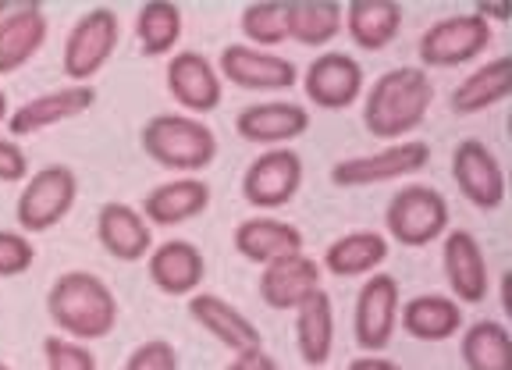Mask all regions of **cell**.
I'll return each instance as SVG.
<instances>
[{
    "label": "cell",
    "mask_w": 512,
    "mask_h": 370,
    "mask_svg": "<svg viewBox=\"0 0 512 370\" xmlns=\"http://www.w3.org/2000/svg\"><path fill=\"white\" fill-rule=\"evenodd\" d=\"M434 82L424 68H392L374 79L363 97V125L384 143H402L431 114Z\"/></svg>",
    "instance_id": "obj_1"
},
{
    "label": "cell",
    "mask_w": 512,
    "mask_h": 370,
    "mask_svg": "<svg viewBox=\"0 0 512 370\" xmlns=\"http://www.w3.org/2000/svg\"><path fill=\"white\" fill-rule=\"evenodd\" d=\"M47 314L72 342H100L118 324V296L100 274L64 271L47 292Z\"/></svg>",
    "instance_id": "obj_2"
},
{
    "label": "cell",
    "mask_w": 512,
    "mask_h": 370,
    "mask_svg": "<svg viewBox=\"0 0 512 370\" xmlns=\"http://www.w3.org/2000/svg\"><path fill=\"white\" fill-rule=\"evenodd\" d=\"M139 143L153 164L182 175L207 171L217 157L214 129L192 114H153L139 132Z\"/></svg>",
    "instance_id": "obj_3"
},
{
    "label": "cell",
    "mask_w": 512,
    "mask_h": 370,
    "mask_svg": "<svg viewBox=\"0 0 512 370\" xmlns=\"http://www.w3.org/2000/svg\"><path fill=\"white\" fill-rule=\"evenodd\" d=\"M75 200H79V178H75V171L68 164H47V168L32 171L15 203L18 232H50L72 214Z\"/></svg>",
    "instance_id": "obj_4"
},
{
    "label": "cell",
    "mask_w": 512,
    "mask_h": 370,
    "mask_svg": "<svg viewBox=\"0 0 512 370\" xmlns=\"http://www.w3.org/2000/svg\"><path fill=\"white\" fill-rule=\"evenodd\" d=\"M121 40V22L111 8H89L79 22L68 29L64 40L61 68L72 79V86H93V75L107 68Z\"/></svg>",
    "instance_id": "obj_5"
},
{
    "label": "cell",
    "mask_w": 512,
    "mask_h": 370,
    "mask_svg": "<svg viewBox=\"0 0 512 370\" xmlns=\"http://www.w3.org/2000/svg\"><path fill=\"white\" fill-rule=\"evenodd\" d=\"M388 239L402 242L409 250L431 246L448 232V200L431 185H402L384 210Z\"/></svg>",
    "instance_id": "obj_6"
},
{
    "label": "cell",
    "mask_w": 512,
    "mask_h": 370,
    "mask_svg": "<svg viewBox=\"0 0 512 370\" xmlns=\"http://www.w3.org/2000/svg\"><path fill=\"white\" fill-rule=\"evenodd\" d=\"M427 164H431V146L424 139H402V143H388L377 153H360V157L338 161L331 168V182L338 189H367V185H384L420 175Z\"/></svg>",
    "instance_id": "obj_7"
},
{
    "label": "cell",
    "mask_w": 512,
    "mask_h": 370,
    "mask_svg": "<svg viewBox=\"0 0 512 370\" xmlns=\"http://www.w3.org/2000/svg\"><path fill=\"white\" fill-rule=\"evenodd\" d=\"M491 43V22L480 15H448L434 22L424 36H420V65L424 68H459L477 61Z\"/></svg>",
    "instance_id": "obj_8"
},
{
    "label": "cell",
    "mask_w": 512,
    "mask_h": 370,
    "mask_svg": "<svg viewBox=\"0 0 512 370\" xmlns=\"http://www.w3.org/2000/svg\"><path fill=\"white\" fill-rule=\"evenodd\" d=\"M399 306L402 292L392 274H370L356 296V314H352V331H356V346L363 353L377 356L392 346L395 328H399Z\"/></svg>",
    "instance_id": "obj_9"
},
{
    "label": "cell",
    "mask_w": 512,
    "mask_h": 370,
    "mask_svg": "<svg viewBox=\"0 0 512 370\" xmlns=\"http://www.w3.org/2000/svg\"><path fill=\"white\" fill-rule=\"evenodd\" d=\"M303 185V161L296 150L278 146L253 157L242 175V200L253 210H281L299 196Z\"/></svg>",
    "instance_id": "obj_10"
},
{
    "label": "cell",
    "mask_w": 512,
    "mask_h": 370,
    "mask_svg": "<svg viewBox=\"0 0 512 370\" xmlns=\"http://www.w3.org/2000/svg\"><path fill=\"white\" fill-rule=\"evenodd\" d=\"M221 82H232L249 93H285L299 82V68L274 50H256L249 43H232L217 61Z\"/></svg>",
    "instance_id": "obj_11"
},
{
    "label": "cell",
    "mask_w": 512,
    "mask_h": 370,
    "mask_svg": "<svg viewBox=\"0 0 512 370\" xmlns=\"http://www.w3.org/2000/svg\"><path fill=\"white\" fill-rule=\"evenodd\" d=\"M306 100L324 111H345L363 97V65L342 50H324L303 72Z\"/></svg>",
    "instance_id": "obj_12"
},
{
    "label": "cell",
    "mask_w": 512,
    "mask_h": 370,
    "mask_svg": "<svg viewBox=\"0 0 512 370\" xmlns=\"http://www.w3.org/2000/svg\"><path fill=\"white\" fill-rule=\"evenodd\" d=\"M452 178L477 210H498L505 203V171L495 150L480 139H463L452 150Z\"/></svg>",
    "instance_id": "obj_13"
},
{
    "label": "cell",
    "mask_w": 512,
    "mask_h": 370,
    "mask_svg": "<svg viewBox=\"0 0 512 370\" xmlns=\"http://www.w3.org/2000/svg\"><path fill=\"white\" fill-rule=\"evenodd\" d=\"M441 264H445V278L452 299L459 306L463 303H484L491 289V274H488V257L480 250V242L466 228H452L445 232L441 242Z\"/></svg>",
    "instance_id": "obj_14"
},
{
    "label": "cell",
    "mask_w": 512,
    "mask_h": 370,
    "mask_svg": "<svg viewBox=\"0 0 512 370\" xmlns=\"http://www.w3.org/2000/svg\"><path fill=\"white\" fill-rule=\"evenodd\" d=\"M168 93L185 107V114L200 118V114H210L221 107L224 97V82L217 75V68L210 65L200 50H178L168 61Z\"/></svg>",
    "instance_id": "obj_15"
},
{
    "label": "cell",
    "mask_w": 512,
    "mask_h": 370,
    "mask_svg": "<svg viewBox=\"0 0 512 370\" xmlns=\"http://www.w3.org/2000/svg\"><path fill=\"white\" fill-rule=\"evenodd\" d=\"M93 104H96V86L50 89V93H40V97L18 104L15 111L8 114V132H11V139L36 136V132L54 129L61 121L79 118V114H86Z\"/></svg>",
    "instance_id": "obj_16"
},
{
    "label": "cell",
    "mask_w": 512,
    "mask_h": 370,
    "mask_svg": "<svg viewBox=\"0 0 512 370\" xmlns=\"http://www.w3.org/2000/svg\"><path fill=\"white\" fill-rule=\"evenodd\" d=\"M310 129V111L303 104H292V100H264V104H249L235 118V132H239L246 143L256 146H288L292 139H299Z\"/></svg>",
    "instance_id": "obj_17"
},
{
    "label": "cell",
    "mask_w": 512,
    "mask_h": 370,
    "mask_svg": "<svg viewBox=\"0 0 512 370\" xmlns=\"http://www.w3.org/2000/svg\"><path fill=\"white\" fill-rule=\"evenodd\" d=\"M146 274L164 296H196L207 278V260L189 239H171L153 246L146 257Z\"/></svg>",
    "instance_id": "obj_18"
},
{
    "label": "cell",
    "mask_w": 512,
    "mask_h": 370,
    "mask_svg": "<svg viewBox=\"0 0 512 370\" xmlns=\"http://www.w3.org/2000/svg\"><path fill=\"white\" fill-rule=\"evenodd\" d=\"M96 239L107 250V257L121 260V264H136L153 250V228L143 218V210L118 200L104 203L96 214Z\"/></svg>",
    "instance_id": "obj_19"
},
{
    "label": "cell",
    "mask_w": 512,
    "mask_h": 370,
    "mask_svg": "<svg viewBox=\"0 0 512 370\" xmlns=\"http://www.w3.org/2000/svg\"><path fill=\"white\" fill-rule=\"evenodd\" d=\"M189 317L200 324L207 335H214L224 349H232L235 356L264 349L260 328H256L242 310H235L228 299L214 296V292H196V296H189Z\"/></svg>",
    "instance_id": "obj_20"
},
{
    "label": "cell",
    "mask_w": 512,
    "mask_h": 370,
    "mask_svg": "<svg viewBox=\"0 0 512 370\" xmlns=\"http://www.w3.org/2000/svg\"><path fill=\"white\" fill-rule=\"evenodd\" d=\"M320 278H324V267L306 253H296V257H285L260 271V299L271 310H296L313 292L324 289Z\"/></svg>",
    "instance_id": "obj_21"
},
{
    "label": "cell",
    "mask_w": 512,
    "mask_h": 370,
    "mask_svg": "<svg viewBox=\"0 0 512 370\" xmlns=\"http://www.w3.org/2000/svg\"><path fill=\"white\" fill-rule=\"evenodd\" d=\"M47 43V15L36 0H18L4 22H0V75L25 68Z\"/></svg>",
    "instance_id": "obj_22"
},
{
    "label": "cell",
    "mask_w": 512,
    "mask_h": 370,
    "mask_svg": "<svg viewBox=\"0 0 512 370\" xmlns=\"http://www.w3.org/2000/svg\"><path fill=\"white\" fill-rule=\"evenodd\" d=\"M235 250L239 257L253 260V264L267 267L278 264L285 257H296L303 253V232H299L292 221L281 218H246L239 228H235Z\"/></svg>",
    "instance_id": "obj_23"
},
{
    "label": "cell",
    "mask_w": 512,
    "mask_h": 370,
    "mask_svg": "<svg viewBox=\"0 0 512 370\" xmlns=\"http://www.w3.org/2000/svg\"><path fill=\"white\" fill-rule=\"evenodd\" d=\"M207 207H210V185L196 175H185V178H171V182L157 185V189L146 196L143 218L150 221V225L175 228L192 218H200Z\"/></svg>",
    "instance_id": "obj_24"
},
{
    "label": "cell",
    "mask_w": 512,
    "mask_h": 370,
    "mask_svg": "<svg viewBox=\"0 0 512 370\" xmlns=\"http://www.w3.org/2000/svg\"><path fill=\"white\" fill-rule=\"evenodd\" d=\"M342 29L360 50H384L402 29V4L395 0H349L342 8Z\"/></svg>",
    "instance_id": "obj_25"
},
{
    "label": "cell",
    "mask_w": 512,
    "mask_h": 370,
    "mask_svg": "<svg viewBox=\"0 0 512 370\" xmlns=\"http://www.w3.org/2000/svg\"><path fill=\"white\" fill-rule=\"evenodd\" d=\"M399 317L402 331L420 338V342H448L463 328V306L452 296H438V292L406 299L399 306Z\"/></svg>",
    "instance_id": "obj_26"
},
{
    "label": "cell",
    "mask_w": 512,
    "mask_h": 370,
    "mask_svg": "<svg viewBox=\"0 0 512 370\" xmlns=\"http://www.w3.org/2000/svg\"><path fill=\"white\" fill-rule=\"evenodd\" d=\"M292 314H296L299 356L310 367H324L331 360V349H335V306H331V296L324 289H317Z\"/></svg>",
    "instance_id": "obj_27"
},
{
    "label": "cell",
    "mask_w": 512,
    "mask_h": 370,
    "mask_svg": "<svg viewBox=\"0 0 512 370\" xmlns=\"http://www.w3.org/2000/svg\"><path fill=\"white\" fill-rule=\"evenodd\" d=\"M388 260V239L381 232H345L324 250L320 267L338 278H360V274H377V267Z\"/></svg>",
    "instance_id": "obj_28"
},
{
    "label": "cell",
    "mask_w": 512,
    "mask_h": 370,
    "mask_svg": "<svg viewBox=\"0 0 512 370\" xmlns=\"http://www.w3.org/2000/svg\"><path fill=\"white\" fill-rule=\"evenodd\" d=\"M512 89V57H495L488 65L473 68L456 89H452V111L456 114H480L498 107Z\"/></svg>",
    "instance_id": "obj_29"
},
{
    "label": "cell",
    "mask_w": 512,
    "mask_h": 370,
    "mask_svg": "<svg viewBox=\"0 0 512 370\" xmlns=\"http://www.w3.org/2000/svg\"><path fill=\"white\" fill-rule=\"evenodd\" d=\"M285 29L288 40L299 47H324L342 33V4H335V0H288Z\"/></svg>",
    "instance_id": "obj_30"
},
{
    "label": "cell",
    "mask_w": 512,
    "mask_h": 370,
    "mask_svg": "<svg viewBox=\"0 0 512 370\" xmlns=\"http://www.w3.org/2000/svg\"><path fill=\"white\" fill-rule=\"evenodd\" d=\"M466 370H512V338L498 321H477L463 331L459 342Z\"/></svg>",
    "instance_id": "obj_31"
},
{
    "label": "cell",
    "mask_w": 512,
    "mask_h": 370,
    "mask_svg": "<svg viewBox=\"0 0 512 370\" xmlns=\"http://www.w3.org/2000/svg\"><path fill=\"white\" fill-rule=\"evenodd\" d=\"M136 40L146 57H164L182 40V8L171 0H146L136 15Z\"/></svg>",
    "instance_id": "obj_32"
},
{
    "label": "cell",
    "mask_w": 512,
    "mask_h": 370,
    "mask_svg": "<svg viewBox=\"0 0 512 370\" xmlns=\"http://www.w3.org/2000/svg\"><path fill=\"white\" fill-rule=\"evenodd\" d=\"M242 36L256 43V50H271L288 40L285 29V0H253L242 8Z\"/></svg>",
    "instance_id": "obj_33"
},
{
    "label": "cell",
    "mask_w": 512,
    "mask_h": 370,
    "mask_svg": "<svg viewBox=\"0 0 512 370\" xmlns=\"http://www.w3.org/2000/svg\"><path fill=\"white\" fill-rule=\"evenodd\" d=\"M43 356H47V370H96L93 349L64 335L43 338Z\"/></svg>",
    "instance_id": "obj_34"
},
{
    "label": "cell",
    "mask_w": 512,
    "mask_h": 370,
    "mask_svg": "<svg viewBox=\"0 0 512 370\" xmlns=\"http://www.w3.org/2000/svg\"><path fill=\"white\" fill-rule=\"evenodd\" d=\"M36 260V242L25 232H8L0 228V278H18Z\"/></svg>",
    "instance_id": "obj_35"
},
{
    "label": "cell",
    "mask_w": 512,
    "mask_h": 370,
    "mask_svg": "<svg viewBox=\"0 0 512 370\" xmlns=\"http://www.w3.org/2000/svg\"><path fill=\"white\" fill-rule=\"evenodd\" d=\"M121 370H178V353L164 338H150V342L132 349Z\"/></svg>",
    "instance_id": "obj_36"
},
{
    "label": "cell",
    "mask_w": 512,
    "mask_h": 370,
    "mask_svg": "<svg viewBox=\"0 0 512 370\" xmlns=\"http://www.w3.org/2000/svg\"><path fill=\"white\" fill-rule=\"evenodd\" d=\"M29 178V157L18 146V139L0 136V182L4 185H18Z\"/></svg>",
    "instance_id": "obj_37"
},
{
    "label": "cell",
    "mask_w": 512,
    "mask_h": 370,
    "mask_svg": "<svg viewBox=\"0 0 512 370\" xmlns=\"http://www.w3.org/2000/svg\"><path fill=\"white\" fill-rule=\"evenodd\" d=\"M224 370H281L278 363H274V356H267L264 349H253V353H242L235 356L232 363Z\"/></svg>",
    "instance_id": "obj_38"
},
{
    "label": "cell",
    "mask_w": 512,
    "mask_h": 370,
    "mask_svg": "<svg viewBox=\"0 0 512 370\" xmlns=\"http://www.w3.org/2000/svg\"><path fill=\"white\" fill-rule=\"evenodd\" d=\"M349 370H402L399 363L384 360V356H360V360H352Z\"/></svg>",
    "instance_id": "obj_39"
},
{
    "label": "cell",
    "mask_w": 512,
    "mask_h": 370,
    "mask_svg": "<svg viewBox=\"0 0 512 370\" xmlns=\"http://www.w3.org/2000/svg\"><path fill=\"white\" fill-rule=\"evenodd\" d=\"M473 15H480L484 18V22H488V18H509V8H505V4H477V8H473Z\"/></svg>",
    "instance_id": "obj_40"
},
{
    "label": "cell",
    "mask_w": 512,
    "mask_h": 370,
    "mask_svg": "<svg viewBox=\"0 0 512 370\" xmlns=\"http://www.w3.org/2000/svg\"><path fill=\"white\" fill-rule=\"evenodd\" d=\"M8 93H4V89H0V125H4V121H8Z\"/></svg>",
    "instance_id": "obj_41"
},
{
    "label": "cell",
    "mask_w": 512,
    "mask_h": 370,
    "mask_svg": "<svg viewBox=\"0 0 512 370\" xmlns=\"http://www.w3.org/2000/svg\"><path fill=\"white\" fill-rule=\"evenodd\" d=\"M15 4H18V0H0V22H4L11 11H15Z\"/></svg>",
    "instance_id": "obj_42"
},
{
    "label": "cell",
    "mask_w": 512,
    "mask_h": 370,
    "mask_svg": "<svg viewBox=\"0 0 512 370\" xmlns=\"http://www.w3.org/2000/svg\"><path fill=\"white\" fill-rule=\"evenodd\" d=\"M0 370H11V367H4V363H0Z\"/></svg>",
    "instance_id": "obj_43"
}]
</instances>
